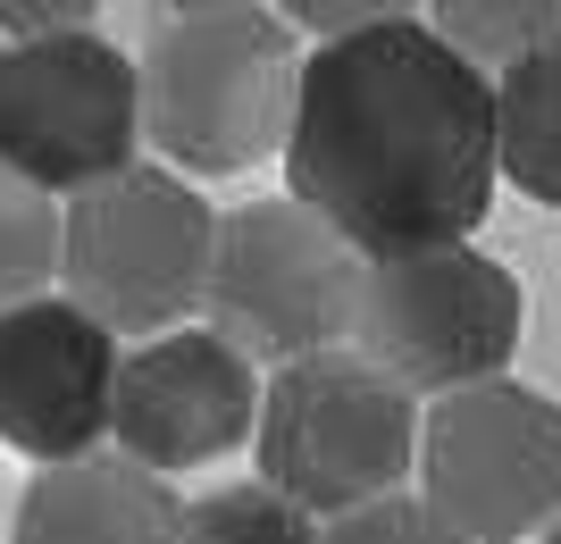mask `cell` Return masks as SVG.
<instances>
[{
	"label": "cell",
	"mask_w": 561,
	"mask_h": 544,
	"mask_svg": "<svg viewBox=\"0 0 561 544\" xmlns=\"http://www.w3.org/2000/svg\"><path fill=\"white\" fill-rule=\"evenodd\" d=\"M285 185L360 252L469 243L494 210V76L420 18L352 25L302 59Z\"/></svg>",
	"instance_id": "6da1fadb"
},
{
	"label": "cell",
	"mask_w": 561,
	"mask_h": 544,
	"mask_svg": "<svg viewBox=\"0 0 561 544\" xmlns=\"http://www.w3.org/2000/svg\"><path fill=\"white\" fill-rule=\"evenodd\" d=\"M528 327L519 277L469 243H411V252H369L360 268V319L352 344L394 369L420 403L453 394V385L503 378Z\"/></svg>",
	"instance_id": "5b68a950"
},
{
	"label": "cell",
	"mask_w": 561,
	"mask_h": 544,
	"mask_svg": "<svg viewBox=\"0 0 561 544\" xmlns=\"http://www.w3.org/2000/svg\"><path fill=\"white\" fill-rule=\"evenodd\" d=\"M285 18L302 25V34H352V25H386V18H420L427 0H277Z\"/></svg>",
	"instance_id": "e0dca14e"
},
{
	"label": "cell",
	"mask_w": 561,
	"mask_h": 544,
	"mask_svg": "<svg viewBox=\"0 0 561 544\" xmlns=\"http://www.w3.org/2000/svg\"><path fill=\"white\" fill-rule=\"evenodd\" d=\"M260 427V360L227 344L218 327H160L135 335L117 360V403H110V444L142 470H210L252 444Z\"/></svg>",
	"instance_id": "9c48e42d"
},
{
	"label": "cell",
	"mask_w": 561,
	"mask_h": 544,
	"mask_svg": "<svg viewBox=\"0 0 561 544\" xmlns=\"http://www.w3.org/2000/svg\"><path fill=\"white\" fill-rule=\"evenodd\" d=\"M319 544H478V536H461L427 495L420 502L377 495V502H360V511H335V520L319 528Z\"/></svg>",
	"instance_id": "2e32d148"
},
{
	"label": "cell",
	"mask_w": 561,
	"mask_h": 544,
	"mask_svg": "<svg viewBox=\"0 0 561 544\" xmlns=\"http://www.w3.org/2000/svg\"><path fill=\"white\" fill-rule=\"evenodd\" d=\"M176 511L185 502L168 495L160 470L126 452H76V461H34L9 544H168Z\"/></svg>",
	"instance_id": "8fae6325"
},
{
	"label": "cell",
	"mask_w": 561,
	"mask_h": 544,
	"mask_svg": "<svg viewBox=\"0 0 561 544\" xmlns=\"http://www.w3.org/2000/svg\"><path fill=\"white\" fill-rule=\"evenodd\" d=\"M101 0H0V34H50V25H93Z\"/></svg>",
	"instance_id": "ac0fdd59"
},
{
	"label": "cell",
	"mask_w": 561,
	"mask_h": 544,
	"mask_svg": "<svg viewBox=\"0 0 561 544\" xmlns=\"http://www.w3.org/2000/svg\"><path fill=\"white\" fill-rule=\"evenodd\" d=\"M545 544H561V520H553V528H545Z\"/></svg>",
	"instance_id": "ffe728a7"
},
{
	"label": "cell",
	"mask_w": 561,
	"mask_h": 544,
	"mask_svg": "<svg viewBox=\"0 0 561 544\" xmlns=\"http://www.w3.org/2000/svg\"><path fill=\"white\" fill-rule=\"evenodd\" d=\"M294 34L302 25L260 0L176 9L142 50V142H160V160L193 176H234L285 151L302 101Z\"/></svg>",
	"instance_id": "7a4b0ae2"
},
{
	"label": "cell",
	"mask_w": 561,
	"mask_h": 544,
	"mask_svg": "<svg viewBox=\"0 0 561 544\" xmlns=\"http://www.w3.org/2000/svg\"><path fill=\"white\" fill-rule=\"evenodd\" d=\"M420 495L478 544L561 520V403L519 378L453 385L420 410Z\"/></svg>",
	"instance_id": "ba28073f"
},
{
	"label": "cell",
	"mask_w": 561,
	"mask_h": 544,
	"mask_svg": "<svg viewBox=\"0 0 561 544\" xmlns=\"http://www.w3.org/2000/svg\"><path fill=\"white\" fill-rule=\"evenodd\" d=\"M218 210L168 167H117L68 193L59 210V277L101 327L160 335L210 302Z\"/></svg>",
	"instance_id": "277c9868"
},
{
	"label": "cell",
	"mask_w": 561,
	"mask_h": 544,
	"mask_svg": "<svg viewBox=\"0 0 561 544\" xmlns=\"http://www.w3.org/2000/svg\"><path fill=\"white\" fill-rule=\"evenodd\" d=\"M427 25L461 43L478 68H512L519 50L561 34V0H427Z\"/></svg>",
	"instance_id": "9a60e30c"
},
{
	"label": "cell",
	"mask_w": 561,
	"mask_h": 544,
	"mask_svg": "<svg viewBox=\"0 0 561 544\" xmlns=\"http://www.w3.org/2000/svg\"><path fill=\"white\" fill-rule=\"evenodd\" d=\"M168 544H319V511L252 477V486H218V495L185 502Z\"/></svg>",
	"instance_id": "4fadbf2b"
},
{
	"label": "cell",
	"mask_w": 561,
	"mask_h": 544,
	"mask_svg": "<svg viewBox=\"0 0 561 544\" xmlns=\"http://www.w3.org/2000/svg\"><path fill=\"white\" fill-rule=\"evenodd\" d=\"M142 151V59L93 25L0 43V160L50 193H84Z\"/></svg>",
	"instance_id": "52a82bcc"
},
{
	"label": "cell",
	"mask_w": 561,
	"mask_h": 544,
	"mask_svg": "<svg viewBox=\"0 0 561 544\" xmlns=\"http://www.w3.org/2000/svg\"><path fill=\"white\" fill-rule=\"evenodd\" d=\"M117 327H101L76 293L0 302V444L25 461H76L110 444L117 403Z\"/></svg>",
	"instance_id": "30bf717a"
},
{
	"label": "cell",
	"mask_w": 561,
	"mask_h": 544,
	"mask_svg": "<svg viewBox=\"0 0 561 544\" xmlns=\"http://www.w3.org/2000/svg\"><path fill=\"white\" fill-rule=\"evenodd\" d=\"M252 452L277 495L335 520L377 495H402V477L420 470V394L360 344L277 360V378L260 385Z\"/></svg>",
	"instance_id": "3957f363"
},
{
	"label": "cell",
	"mask_w": 561,
	"mask_h": 544,
	"mask_svg": "<svg viewBox=\"0 0 561 544\" xmlns=\"http://www.w3.org/2000/svg\"><path fill=\"white\" fill-rule=\"evenodd\" d=\"M360 268L369 252L310 210L302 193L285 201H243L218 218V261H210V327L243 344L252 360H302L352 344L360 319Z\"/></svg>",
	"instance_id": "8992f818"
},
{
	"label": "cell",
	"mask_w": 561,
	"mask_h": 544,
	"mask_svg": "<svg viewBox=\"0 0 561 544\" xmlns=\"http://www.w3.org/2000/svg\"><path fill=\"white\" fill-rule=\"evenodd\" d=\"M494 151H503V185L561 210V34L494 68Z\"/></svg>",
	"instance_id": "7c38bea8"
},
{
	"label": "cell",
	"mask_w": 561,
	"mask_h": 544,
	"mask_svg": "<svg viewBox=\"0 0 561 544\" xmlns=\"http://www.w3.org/2000/svg\"><path fill=\"white\" fill-rule=\"evenodd\" d=\"M168 18H176V9H227V0H160Z\"/></svg>",
	"instance_id": "d6986e66"
},
{
	"label": "cell",
	"mask_w": 561,
	"mask_h": 544,
	"mask_svg": "<svg viewBox=\"0 0 561 544\" xmlns=\"http://www.w3.org/2000/svg\"><path fill=\"white\" fill-rule=\"evenodd\" d=\"M59 277V193L0 160V302H25Z\"/></svg>",
	"instance_id": "5bb4252c"
}]
</instances>
